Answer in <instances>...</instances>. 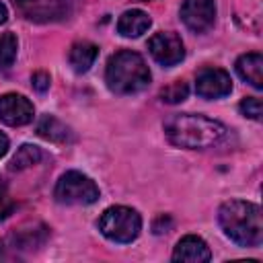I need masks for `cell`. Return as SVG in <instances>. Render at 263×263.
<instances>
[{"label": "cell", "instance_id": "5b68a950", "mask_svg": "<svg viewBox=\"0 0 263 263\" xmlns=\"http://www.w3.org/2000/svg\"><path fill=\"white\" fill-rule=\"evenodd\" d=\"M53 197L64 205H88L101 197L97 183L80 171H68L60 177L53 189Z\"/></svg>", "mask_w": 263, "mask_h": 263}, {"label": "cell", "instance_id": "cb8c5ba5", "mask_svg": "<svg viewBox=\"0 0 263 263\" xmlns=\"http://www.w3.org/2000/svg\"><path fill=\"white\" fill-rule=\"evenodd\" d=\"M6 18H8V10H6V6L0 2V25L6 23Z\"/></svg>", "mask_w": 263, "mask_h": 263}, {"label": "cell", "instance_id": "44dd1931", "mask_svg": "<svg viewBox=\"0 0 263 263\" xmlns=\"http://www.w3.org/2000/svg\"><path fill=\"white\" fill-rule=\"evenodd\" d=\"M31 84H33L35 90L45 92V90L49 88V84H51V78H49L47 72H35V74L31 76Z\"/></svg>", "mask_w": 263, "mask_h": 263}, {"label": "cell", "instance_id": "7402d4cb", "mask_svg": "<svg viewBox=\"0 0 263 263\" xmlns=\"http://www.w3.org/2000/svg\"><path fill=\"white\" fill-rule=\"evenodd\" d=\"M10 210H12V203H10V199H8L6 187H4V183H0V220L6 218V216L10 214Z\"/></svg>", "mask_w": 263, "mask_h": 263}, {"label": "cell", "instance_id": "8992f818", "mask_svg": "<svg viewBox=\"0 0 263 263\" xmlns=\"http://www.w3.org/2000/svg\"><path fill=\"white\" fill-rule=\"evenodd\" d=\"M12 4L25 18L35 23H49L68 16L72 0H12Z\"/></svg>", "mask_w": 263, "mask_h": 263}, {"label": "cell", "instance_id": "2e32d148", "mask_svg": "<svg viewBox=\"0 0 263 263\" xmlns=\"http://www.w3.org/2000/svg\"><path fill=\"white\" fill-rule=\"evenodd\" d=\"M41 148H37V146H33V144H23L18 150H16V154L12 156V160H10V168L12 171H23V168H29V166H33V164H37L39 160H41Z\"/></svg>", "mask_w": 263, "mask_h": 263}, {"label": "cell", "instance_id": "d4e9b609", "mask_svg": "<svg viewBox=\"0 0 263 263\" xmlns=\"http://www.w3.org/2000/svg\"><path fill=\"white\" fill-rule=\"evenodd\" d=\"M4 257V251H2V245H0V259Z\"/></svg>", "mask_w": 263, "mask_h": 263}, {"label": "cell", "instance_id": "484cf974", "mask_svg": "<svg viewBox=\"0 0 263 263\" xmlns=\"http://www.w3.org/2000/svg\"><path fill=\"white\" fill-rule=\"evenodd\" d=\"M146 2H148V0H146Z\"/></svg>", "mask_w": 263, "mask_h": 263}, {"label": "cell", "instance_id": "ba28073f", "mask_svg": "<svg viewBox=\"0 0 263 263\" xmlns=\"http://www.w3.org/2000/svg\"><path fill=\"white\" fill-rule=\"evenodd\" d=\"M181 21L193 33H205L216 21V0H183Z\"/></svg>", "mask_w": 263, "mask_h": 263}, {"label": "cell", "instance_id": "e0dca14e", "mask_svg": "<svg viewBox=\"0 0 263 263\" xmlns=\"http://www.w3.org/2000/svg\"><path fill=\"white\" fill-rule=\"evenodd\" d=\"M16 51H18V41L14 33H2L0 35V70L10 68L12 62L16 60Z\"/></svg>", "mask_w": 263, "mask_h": 263}, {"label": "cell", "instance_id": "277c9868", "mask_svg": "<svg viewBox=\"0 0 263 263\" xmlns=\"http://www.w3.org/2000/svg\"><path fill=\"white\" fill-rule=\"evenodd\" d=\"M97 226L105 238L119 242V245H127L138 238V234L142 230V218L132 208L113 205L101 214Z\"/></svg>", "mask_w": 263, "mask_h": 263}, {"label": "cell", "instance_id": "ffe728a7", "mask_svg": "<svg viewBox=\"0 0 263 263\" xmlns=\"http://www.w3.org/2000/svg\"><path fill=\"white\" fill-rule=\"evenodd\" d=\"M238 109H240V113H242L245 117L255 119V121H259V119H261V113H263L261 99H257V97H247V99H242L240 105H238Z\"/></svg>", "mask_w": 263, "mask_h": 263}, {"label": "cell", "instance_id": "8fae6325", "mask_svg": "<svg viewBox=\"0 0 263 263\" xmlns=\"http://www.w3.org/2000/svg\"><path fill=\"white\" fill-rule=\"evenodd\" d=\"M212 259V253H210V247L205 245L203 238L195 236V234H187L183 236L175 251H173V261H187V263H205Z\"/></svg>", "mask_w": 263, "mask_h": 263}, {"label": "cell", "instance_id": "7c38bea8", "mask_svg": "<svg viewBox=\"0 0 263 263\" xmlns=\"http://www.w3.org/2000/svg\"><path fill=\"white\" fill-rule=\"evenodd\" d=\"M236 72L253 88H257V90L263 88V55L261 53L251 51V53L240 55L236 60Z\"/></svg>", "mask_w": 263, "mask_h": 263}, {"label": "cell", "instance_id": "7a4b0ae2", "mask_svg": "<svg viewBox=\"0 0 263 263\" xmlns=\"http://www.w3.org/2000/svg\"><path fill=\"white\" fill-rule=\"evenodd\" d=\"M218 224L224 234L238 247L255 249L263 242L261 208L253 201L230 199L218 210Z\"/></svg>", "mask_w": 263, "mask_h": 263}, {"label": "cell", "instance_id": "6da1fadb", "mask_svg": "<svg viewBox=\"0 0 263 263\" xmlns=\"http://www.w3.org/2000/svg\"><path fill=\"white\" fill-rule=\"evenodd\" d=\"M226 132L228 129L224 127V123L205 115L181 113L164 121V136L168 138V142L177 148L187 150H203L216 146L226 136Z\"/></svg>", "mask_w": 263, "mask_h": 263}, {"label": "cell", "instance_id": "ac0fdd59", "mask_svg": "<svg viewBox=\"0 0 263 263\" xmlns=\"http://www.w3.org/2000/svg\"><path fill=\"white\" fill-rule=\"evenodd\" d=\"M45 236H47V228L45 226H39V230H33L31 228V230H18V232H14L12 240H14V245L18 249H33V247L43 245Z\"/></svg>", "mask_w": 263, "mask_h": 263}, {"label": "cell", "instance_id": "9c48e42d", "mask_svg": "<svg viewBox=\"0 0 263 263\" xmlns=\"http://www.w3.org/2000/svg\"><path fill=\"white\" fill-rule=\"evenodd\" d=\"M195 92L201 99H222L232 92V78L222 68H203L195 78Z\"/></svg>", "mask_w": 263, "mask_h": 263}, {"label": "cell", "instance_id": "5bb4252c", "mask_svg": "<svg viewBox=\"0 0 263 263\" xmlns=\"http://www.w3.org/2000/svg\"><path fill=\"white\" fill-rule=\"evenodd\" d=\"M97 55H99V47H97L95 43H90V41H78V43H74V45L70 47L68 62H70V66H72L74 72L84 74V72H88L90 66L95 64Z\"/></svg>", "mask_w": 263, "mask_h": 263}, {"label": "cell", "instance_id": "4fadbf2b", "mask_svg": "<svg viewBox=\"0 0 263 263\" xmlns=\"http://www.w3.org/2000/svg\"><path fill=\"white\" fill-rule=\"evenodd\" d=\"M152 25V18L144 12V10H138V8H132V10H125L119 21H117V33L121 37H140L144 35Z\"/></svg>", "mask_w": 263, "mask_h": 263}, {"label": "cell", "instance_id": "d6986e66", "mask_svg": "<svg viewBox=\"0 0 263 263\" xmlns=\"http://www.w3.org/2000/svg\"><path fill=\"white\" fill-rule=\"evenodd\" d=\"M187 95H189V86H187V82H183V80H175L173 84H168L166 88L160 90V99H162L164 103H171V105L185 101Z\"/></svg>", "mask_w": 263, "mask_h": 263}, {"label": "cell", "instance_id": "52a82bcc", "mask_svg": "<svg viewBox=\"0 0 263 263\" xmlns=\"http://www.w3.org/2000/svg\"><path fill=\"white\" fill-rule=\"evenodd\" d=\"M148 49H150V55L160 66H164V68L175 66V64H179L185 58L183 41L173 31H158V33H154L150 37V41H148Z\"/></svg>", "mask_w": 263, "mask_h": 263}, {"label": "cell", "instance_id": "30bf717a", "mask_svg": "<svg viewBox=\"0 0 263 263\" xmlns=\"http://www.w3.org/2000/svg\"><path fill=\"white\" fill-rule=\"evenodd\" d=\"M33 115L35 107L27 97L16 92H6L0 97V121H4L6 125H27L33 121Z\"/></svg>", "mask_w": 263, "mask_h": 263}, {"label": "cell", "instance_id": "603a6c76", "mask_svg": "<svg viewBox=\"0 0 263 263\" xmlns=\"http://www.w3.org/2000/svg\"><path fill=\"white\" fill-rule=\"evenodd\" d=\"M6 152H8V138L0 132V158H2Z\"/></svg>", "mask_w": 263, "mask_h": 263}, {"label": "cell", "instance_id": "9a60e30c", "mask_svg": "<svg viewBox=\"0 0 263 263\" xmlns=\"http://www.w3.org/2000/svg\"><path fill=\"white\" fill-rule=\"evenodd\" d=\"M37 134L49 142H70L72 140V132L66 123H62L58 117L53 115H43L37 121Z\"/></svg>", "mask_w": 263, "mask_h": 263}, {"label": "cell", "instance_id": "3957f363", "mask_svg": "<svg viewBox=\"0 0 263 263\" xmlns=\"http://www.w3.org/2000/svg\"><path fill=\"white\" fill-rule=\"evenodd\" d=\"M105 82L115 95H134L150 84V70L140 53L123 49L109 58Z\"/></svg>", "mask_w": 263, "mask_h": 263}]
</instances>
